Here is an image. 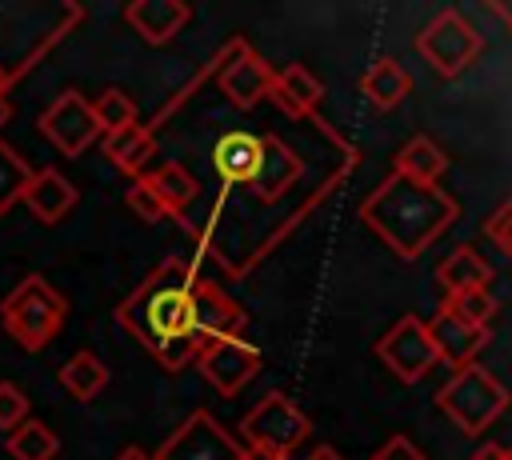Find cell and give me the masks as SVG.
<instances>
[{"label": "cell", "instance_id": "3", "mask_svg": "<svg viewBox=\"0 0 512 460\" xmlns=\"http://www.w3.org/2000/svg\"><path fill=\"white\" fill-rule=\"evenodd\" d=\"M68 320V300L60 288H52L44 276H24L4 300H0V324L24 352H44Z\"/></svg>", "mask_w": 512, "mask_h": 460}, {"label": "cell", "instance_id": "18", "mask_svg": "<svg viewBox=\"0 0 512 460\" xmlns=\"http://www.w3.org/2000/svg\"><path fill=\"white\" fill-rule=\"evenodd\" d=\"M100 148H104V160H108L112 168H120V172H128V176L136 180V176H144L148 160L156 156V136H152V128H144V124L136 120V124L120 128V132L100 136Z\"/></svg>", "mask_w": 512, "mask_h": 460}, {"label": "cell", "instance_id": "27", "mask_svg": "<svg viewBox=\"0 0 512 460\" xmlns=\"http://www.w3.org/2000/svg\"><path fill=\"white\" fill-rule=\"evenodd\" d=\"M444 312H452L456 320H464V324H476V328H488V320L496 316V296L488 292V288H472V292H452V296H444V304H440Z\"/></svg>", "mask_w": 512, "mask_h": 460}, {"label": "cell", "instance_id": "22", "mask_svg": "<svg viewBox=\"0 0 512 460\" xmlns=\"http://www.w3.org/2000/svg\"><path fill=\"white\" fill-rule=\"evenodd\" d=\"M60 388H64L72 400L88 404V400H96V396L108 388V364H104L96 352L80 348L76 356H68V360L60 364Z\"/></svg>", "mask_w": 512, "mask_h": 460}, {"label": "cell", "instance_id": "32", "mask_svg": "<svg viewBox=\"0 0 512 460\" xmlns=\"http://www.w3.org/2000/svg\"><path fill=\"white\" fill-rule=\"evenodd\" d=\"M512 456V448H504V444H484L476 456H468V460H508Z\"/></svg>", "mask_w": 512, "mask_h": 460}, {"label": "cell", "instance_id": "30", "mask_svg": "<svg viewBox=\"0 0 512 460\" xmlns=\"http://www.w3.org/2000/svg\"><path fill=\"white\" fill-rule=\"evenodd\" d=\"M488 236H492V244L504 252V256H512V200H504L492 216H488Z\"/></svg>", "mask_w": 512, "mask_h": 460}, {"label": "cell", "instance_id": "39", "mask_svg": "<svg viewBox=\"0 0 512 460\" xmlns=\"http://www.w3.org/2000/svg\"><path fill=\"white\" fill-rule=\"evenodd\" d=\"M508 460H512V456H508Z\"/></svg>", "mask_w": 512, "mask_h": 460}, {"label": "cell", "instance_id": "5", "mask_svg": "<svg viewBox=\"0 0 512 460\" xmlns=\"http://www.w3.org/2000/svg\"><path fill=\"white\" fill-rule=\"evenodd\" d=\"M416 52L424 56V64L436 76H460L480 52H484V36L476 32V24L460 12V8H444L436 12L420 32H416Z\"/></svg>", "mask_w": 512, "mask_h": 460}, {"label": "cell", "instance_id": "2", "mask_svg": "<svg viewBox=\"0 0 512 460\" xmlns=\"http://www.w3.org/2000/svg\"><path fill=\"white\" fill-rule=\"evenodd\" d=\"M360 220L400 260H416L460 220V204L440 184H416V180L392 172L364 196Z\"/></svg>", "mask_w": 512, "mask_h": 460}, {"label": "cell", "instance_id": "10", "mask_svg": "<svg viewBox=\"0 0 512 460\" xmlns=\"http://www.w3.org/2000/svg\"><path fill=\"white\" fill-rule=\"evenodd\" d=\"M40 132H44V140H52L64 156H80V152L92 148L96 136H100L96 116H92V104H88L76 88H64V92L40 112Z\"/></svg>", "mask_w": 512, "mask_h": 460}, {"label": "cell", "instance_id": "9", "mask_svg": "<svg viewBox=\"0 0 512 460\" xmlns=\"http://www.w3.org/2000/svg\"><path fill=\"white\" fill-rule=\"evenodd\" d=\"M216 64H220L216 84H220V92L228 96V104H236V108H256L260 100L272 96L276 72H272V64H268L260 52H252L244 40H232V44L220 52Z\"/></svg>", "mask_w": 512, "mask_h": 460}, {"label": "cell", "instance_id": "28", "mask_svg": "<svg viewBox=\"0 0 512 460\" xmlns=\"http://www.w3.org/2000/svg\"><path fill=\"white\" fill-rule=\"evenodd\" d=\"M124 200H128V212H132L136 220H144V224H160V220L168 216V212H164V204H160V196L148 188V180H144V176H136V180L128 184Z\"/></svg>", "mask_w": 512, "mask_h": 460}, {"label": "cell", "instance_id": "21", "mask_svg": "<svg viewBox=\"0 0 512 460\" xmlns=\"http://www.w3.org/2000/svg\"><path fill=\"white\" fill-rule=\"evenodd\" d=\"M408 88H412V80H408V72L400 68V60H392V56H380V60L368 64V72L360 76V92H364L368 104L380 108V112L400 108L404 96H408Z\"/></svg>", "mask_w": 512, "mask_h": 460}, {"label": "cell", "instance_id": "20", "mask_svg": "<svg viewBox=\"0 0 512 460\" xmlns=\"http://www.w3.org/2000/svg\"><path fill=\"white\" fill-rule=\"evenodd\" d=\"M436 280L444 284V296H452V292H472V288H488V284H492V264H488L476 248L460 244V248H452V252L436 264Z\"/></svg>", "mask_w": 512, "mask_h": 460}, {"label": "cell", "instance_id": "24", "mask_svg": "<svg viewBox=\"0 0 512 460\" xmlns=\"http://www.w3.org/2000/svg\"><path fill=\"white\" fill-rule=\"evenodd\" d=\"M56 452H60L56 432L32 416L16 432H8V456L12 460H56Z\"/></svg>", "mask_w": 512, "mask_h": 460}, {"label": "cell", "instance_id": "12", "mask_svg": "<svg viewBox=\"0 0 512 460\" xmlns=\"http://www.w3.org/2000/svg\"><path fill=\"white\" fill-rule=\"evenodd\" d=\"M260 144H264V156H260L256 180L248 184V196L260 200V204H272V200H280V196L300 180L304 160H300L280 136H260Z\"/></svg>", "mask_w": 512, "mask_h": 460}, {"label": "cell", "instance_id": "33", "mask_svg": "<svg viewBox=\"0 0 512 460\" xmlns=\"http://www.w3.org/2000/svg\"><path fill=\"white\" fill-rule=\"evenodd\" d=\"M112 460H152V456H148L144 448H136V444H128V448H120V452H116Z\"/></svg>", "mask_w": 512, "mask_h": 460}, {"label": "cell", "instance_id": "13", "mask_svg": "<svg viewBox=\"0 0 512 460\" xmlns=\"http://www.w3.org/2000/svg\"><path fill=\"white\" fill-rule=\"evenodd\" d=\"M428 324V336H432V348H436V356L444 360V364H452V368H468V364H476V356H480V348L488 344V328H476V324H464V320H456L452 312H436V320H424Z\"/></svg>", "mask_w": 512, "mask_h": 460}, {"label": "cell", "instance_id": "31", "mask_svg": "<svg viewBox=\"0 0 512 460\" xmlns=\"http://www.w3.org/2000/svg\"><path fill=\"white\" fill-rule=\"evenodd\" d=\"M372 460H428V456H424V448H416L408 436H392V440H384V448H376Z\"/></svg>", "mask_w": 512, "mask_h": 460}, {"label": "cell", "instance_id": "11", "mask_svg": "<svg viewBox=\"0 0 512 460\" xmlns=\"http://www.w3.org/2000/svg\"><path fill=\"white\" fill-rule=\"evenodd\" d=\"M196 368H200V376L220 396H236L248 380H256V372H260V348L248 344V340H240V336H224V340H212V344L200 348Z\"/></svg>", "mask_w": 512, "mask_h": 460}, {"label": "cell", "instance_id": "34", "mask_svg": "<svg viewBox=\"0 0 512 460\" xmlns=\"http://www.w3.org/2000/svg\"><path fill=\"white\" fill-rule=\"evenodd\" d=\"M492 12H496V16L508 24V32H512V0H496V4H492Z\"/></svg>", "mask_w": 512, "mask_h": 460}, {"label": "cell", "instance_id": "15", "mask_svg": "<svg viewBox=\"0 0 512 460\" xmlns=\"http://www.w3.org/2000/svg\"><path fill=\"white\" fill-rule=\"evenodd\" d=\"M28 204V212L40 220V224H60L72 208H76V188L64 172L56 168H32V180L20 196Z\"/></svg>", "mask_w": 512, "mask_h": 460}, {"label": "cell", "instance_id": "17", "mask_svg": "<svg viewBox=\"0 0 512 460\" xmlns=\"http://www.w3.org/2000/svg\"><path fill=\"white\" fill-rule=\"evenodd\" d=\"M272 100L280 104V112L288 116H300V120H312L320 112V100H324V84L304 68V64H284L276 72V84H272Z\"/></svg>", "mask_w": 512, "mask_h": 460}, {"label": "cell", "instance_id": "8", "mask_svg": "<svg viewBox=\"0 0 512 460\" xmlns=\"http://www.w3.org/2000/svg\"><path fill=\"white\" fill-rule=\"evenodd\" d=\"M152 460H244L240 440L204 408H196L160 448Z\"/></svg>", "mask_w": 512, "mask_h": 460}, {"label": "cell", "instance_id": "29", "mask_svg": "<svg viewBox=\"0 0 512 460\" xmlns=\"http://www.w3.org/2000/svg\"><path fill=\"white\" fill-rule=\"evenodd\" d=\"M24 420H28V396L12 380H0V432H16Z\"/></svg>", "mask_w": 512, "mask_h": 460}, {"label": "cell", "instance_id": "16", "mask_svg": "<svg viewBox=\"0 0 512 460\" xmlns=\"http://www.w3.org/2000/svg\"><path fill=\"white\" fill-rule=\"evenodd\" d=\"M260 156H264V144L252 132H228V136H220L212 144V168H216V176L224 184L248 188L256 180V172H260Z\"/></svg>", "mask_w": 512, "mask_h": 460}, {"label": "cell", "instance_id": "6", "mask_svg": "<svg viewBox=\"0 0 512 460\" xmlns=\"http://www.w3.org/2000/svg\"><path fill=\"white\" fill-rule=\"evenodd\" d=\"M312 424L308 416L284 396V392H268L256 408L244 412L240 420V440L244 448H260V452H272L280 460L292 456V448H300L308 440Z\"/></svg>", "mask_w": 512, "mask_h": 460}, {"label": "cell", "instance_id": "38", "mask_svg": "<svg viewBox=\"0 0 512 460\" xmlns=\"http://www.w3.org/2000/svg\"><path fill=\"white\" fill-rule=\"evenodd\" d=\"M8 116H12V108H8V100H0V128L8 124Z\"/></svg>", "mask_w": 512, "mask_h": 460}, {"label": "cell", "instance_id": "14", "mask_svg": "<svg viewBox=\"0 0 512 460\" xmlns=\"http://www.w3.org/2000/svg\"><path fill=\"white\" fill-rule=\"evenodd\" d=\"M124 20L144 44H168L192 20V4H184V0H132L124 8Z\"/></svg>", "mask_w": 512, "mask_h": 460}, {"label": "cell", "instance_id": "26", "mask_svg": "<svg viewBox=\"0 0 512 460\" xmlns=\"http://www.w3.org/2000/svg\"><path fill=\"white\" fill-rule=\"evenodd\" d=\"M28 180H32V164H28L12 144L0 140V216L24 196Z\"/></svg>", "mask_w": 512, "mask_h": 460}, {"label": "cell", "instance_id": "4", "mask_svg": "<svg viewBox=\"0 0 512 460\" xmlns=\"http://www.w3.org/2000/svg\"><path fill=\"white\" fill-rule=\"evenodd\" d=\"M512 396L508 388L480 364H468V368H456L452 380L436 392V408L468 436H480L484 428H492L504 412H508Z\"/></svg>", "mask_w": 512, "mask_h": 460}, {"label": "cell", "instance_id": "37", "mask_svg": "<svg viewBox=\"0 0 512 460\" xmlns=\"http://www.w3.org/2000/svg\"><path fill=\"white\" fill-rule=\"evenodd\" d=\"M244 448V444H240ZM244 460H280V456H272V452H260V448H244Z\"/></svg>", "mask_w": 512, "mask_h": 460}, {"label": "cell", "instance_id": "19", "mask_svg": "<svg viewBox=\"0 0 512 460\" xmlns=\"http://www.w3.org/2000/svg\"><path fill=\"white\" fill-rule=\"evenodd\" d=\"M144 180H148V188L160 196L164 212H168V216H176V220L188 228V208H192V204H196V196H200L196 176H192L184 164L168 160V164H160V168L144 172Z\"/></svg>", "mask_w": 512, "mask_h": 460}, {"label": "cell", "instance_id": "1", "mask_svg": "<svg viewBox=\"0 0 512 460\" xmlns=\"http://www.w3.org/2000/svg\"><path fill=\"white\" fill-rule=\"evenodd\" d=\"M116 320L168 372H180L200 356L204 344L240 336L244 308L224 288L204 280L196 264L168 256L116 304Z\"/></svg>", "mask_w": 512, "mask_h": 460}, {"label": "cell", "instance_id": "25", "mask_svg": "<svg viewBox=\"0 0 512 460\" xmlns=\"http://www.w3.org/2000/svg\"><path fill=\"white\" fill-rule=\"evenodd\" d=\"M88 104H92V116H96L100 136L136 124V100H132L124 88H104V92H100L96 100H88Z\"/></svg>", "mask_w": 512, "mask_h": 460}, {"label": "cell", "instance_id": "35", "mask_svg": "<svg viewBox=\"0 0 512 460\" xmlns=\"http://www.w3.org/2000/svg\"><path fill=\"white\" fill-rule=\"evenodd\" d=\"M12 84H16V80H12V72H8V64L0 60V100H4V92H8Z\"/></svg>", "mask_w": 512, "mask_h": 460}, {"label": "cell", "instance_id": "36", "mask_svg": "<svg viewBox=\"0 0 512 460\" xmlns=\"http://www.w3.org/2000/svg\"><path fill=\"white\" fill-rule=\"evenodd\" d=\"M308 460H340V452H336V448H328V444H320V448H316Z\"/></svg>", "mask_w": 512, "mask_h": 460}, {"label": "cell", "instance_id": "23", "mask_svg": "<svg viewBox=\"0 0 512 460\" xmlns=\"http://www.w3.org/2000/svg\"><path fill=\"white\" fill-rule=\"evenodd\" d=\"M400 176L416 180V184H440V176L448 172V156L432 136H412L400 152H396V168Z\"/></svg>", "mask_w": 512, "mask_h": 460}, {"label": "cell", "instance_id": "7", "mask_svg": "<svg viewBox=\"0 0 512 460\" xmlns=\"http://www.w3.org/2000/svg\"><path fill=\"white\" fill-rule=\"evenodd\" d=\"M376 356L384 360V368H388L400 384H416V380H424V376L440 364V356H436V348H432V336H428V324H424L416 312L400 316V320L376 340Z\"/></svg>", "mask_w": 512, "mask_h": 460}]
</instances>
